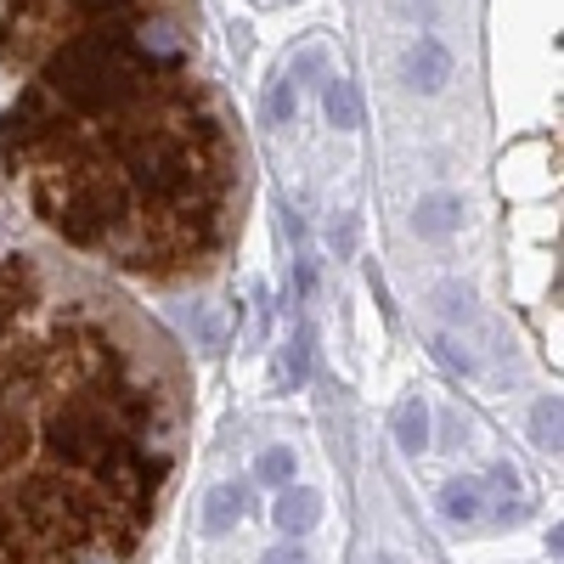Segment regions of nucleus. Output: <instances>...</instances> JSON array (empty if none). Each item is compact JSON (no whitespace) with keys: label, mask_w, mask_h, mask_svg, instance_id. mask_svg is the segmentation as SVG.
Here are the masks:
<instances>
[{"label":"nucleus","mask_w":564,"mask_h":564,"mask_svg":"<svg viewBox=\"0 0 564 564\" xmlns=\"http://www.w3.org/2000/svg\"><path fill=\"white\" fill-rule=\"evenodd\" d=\"M379 564H390V558H379Z\"/></svg>","instance_id":"obj_22"},{"label":"nucleus","mask_w":564,"mask_h":564,"mask_svg":"<svg viewBox=\"0 0 564 564\" xmlns=\"http://www.w3.org/2000/svg\"><path fill=\"white\" fill-rule=\"evenodd\" d=\"M395 441H401V452H423L430 446V406H423V395H406L401 406H395Z\"/></svg>","instance_id":"obj_8"},{"label":"nucleus","mask_w":564,"mask_h":564,"mask_svg":"<svg viewBox=\"0 0 564 564\" xmlns=\"http://www.w3.org/2000/svg\"><path fill=\"white\" fill-rule=\"evenodd\" d=\"M322 108H327V124H334V130H356V124H361V97H356L350 79L327 74V79H322Z\"/></svg>","instance_id":"obj_7"},{"label":"nucleus","mask_w":564,"mask_h":564,"mask_svg":"<svg viewBox=\"0 0 564 564\" xmlns=\"http://www.w3.org/2000/svg\"><path fill=\"white\" fill-rule=\"evenodd\" d=\"M491 486H497V491H513V486H520V475H513L508 463H497V468H491Z\"/></svg>","instance_id":"obj_20"},{"label":"nucleus","mask_w":564,"mask_h":564,"mask_svg":"<svg viewBox=\"0 0 564 564\" xmlns=\"http://www.w3.org/2000/svg\"><path fill=\"white\" fill-rule=\"evenodd\" d=\"M74 135V124L52 108V97H45V85L23 90V97L0 113V153H7V164H23V159H45L52 148H63V141Z\"/></svg>","instance_id":"obj_2"},{"label":"nucleus","mask_w":564,"mask_h":564,"mask_svg":"<svg viewBox=\"0 0 564 564\" xmlns=\"http://www.w3.org/2000/svg\"><path fill=\"white\" fill-rule=\"evenodd\" d=\"M316 513H322V497H316L311 486H282V491H276V531H282V536L311 531Z\"/></svg>","instance_id":"obj_5"},{"label":"nucleus","mask_w":564,"mask_h":564,"mask_svg":"<svg viewBox=\"0 0 564 564\" xmlns=\"http://www.w3.org/2000/svg\"><path fill=\"white\" fill-rule=\"evenodd\" d=\"M12 7H18V12H34V7H40V0H12Z\"/></svg>","instance_id":"obj_21"},{"label":"nucleus","mask_w":564,"mask_h":564,"mask_svg":"<svg viewBox=\"0 0 564 564\" xmlns=\"http://www.w3.org/2000/svg\"><path fill=\"white\" fill-rule=\"evenodd\" d=\"M254 475H260V486H289L294 480V452L289 446H271V452H260V463H254Z\"/></svg>","instance_id":"obj_10"},{"label":"nucleus","mask_w":564,"mask_h":564,"mask_svg":"<svg viewBox=\"0 0 564 564\" xmlns=\"http://www.w3.org/2000/svg\"><path fill=\"white\" fill-rule=\"evenodd\" d=\"M463 198L457 193H430V198H417V209H412V231L417 238H452V231L463 226Z\"/></svg>","instance_id":"obj_4"},{"label":"nucleus","mask_w":564,"mask_h":564,"mask_svg":"<svg viewBox=\"0 0 564 564\" xmlns=\"http://www.w3.org/2000/svg\"><path fill=\"white\" fill-rule=\"evenodd\" d=\"M193 334H198V350H220V345H226V334H220V322H215L209 305L193 311Z\"/></svg>","instance_id":"obj_14"},{"label":"nucleus","mask_w":564,"mask_h":564,"mask_svg":"<svg viewBox=\"0 0 564 564\" xmlns=\"http://www.w3.org/2000/svg\"><path fill=\"white\" fill-rule=\"evenodd\" d=\"M350 243H356V215H345L339 231H334V249H339V254H350Z\"/></svg>","instance_id":"obj_17"},{"label":"nucleus","mask_w":564,"mask_h":564,"mask_svg":"<svg viewBox=\"0 0 564 564\" xmlns=\"http://www.w3.org/2000/svg\"><path fill=\"white\" fill-rule=\"evenodd\" d=\"M141 90L148 68L130 52V29H85L45 57V97H63L85 119L124 113Z\"/></svg>","instance_id":"obj_1"},{"label":"nucleus","mask_w":564,"mask_h":564,"mask_svg":"<svg viewBox=\"0 0 564 564\" xmlns=\"http://www.w3.org/2000/svg\"><path fill=\"white\" fill-rule=\"evenodd\" d=\"M294 102H300L294 79H289V74H276L271 90H265V119H271V124H289V119H294Z\"/></svg>","instance_id":"obj_11"},{"label":"nucleus","mask_w":564,"mask_h":564,"mask_svg":"<svg viewBox=\"0 0 564 564\" xmlns=\"http://www.w3.org/2000/svg\"><path fill=\"white\" fill-rule=\"evenodd\" d=\"M401 74H406V85L417 90V97H435V90L452 79V52L435 40V34H423L412 52H406V63H401Z\"/></svg>","instance_id":"obj_3"},{"label":"nucleus","mask_w":564,"mask_h":564,"mask_svg":"<svg viewBox=\"0 0 564 564\" xmlns=\"http://www.w3.org/2000/svg\"><path fill=\"white\" fill-rule=\"evenodd\" d=\"M305 74H334V63H327V52H322V45L300 52V63H294V74H289V79H305Z\"/></svg>","instance_id":"obj_15"},{"label":"nucleus","mask_w":564,"mask_h":564,"mask_svg":"<svg viewBox=\"0 0 564 564\" xmlns=\"http://www.w3.org/2000/svg\"><path fill=\"white\" fill-rule=\"evenodd\" d=\"M531 441H536L542 452L558 446V401H553V395H542L536 412H531Z\"/></svg>","instance_id":"obj_12"},{"label":"nucleus","mask_w":564,"mask_h":564,"mask_svg":"<svg viewBox=\"0 0 564 564\" xmlns=\"http://www.w3.org/2000/svg\"><path fill=\"white\" fill-rule=\"evenodd\" d=\"M260 564H311V558H305V547H271Z\"/></svg>","instance_id":"obj_16"},{"label":"nucleus","mask_w":564,"mask_h":564,"mask_svg":"<svg viewBox=\"0 0 564 564\" xmlns=\"http://www.w3.org/2000/svg\"><path fill=\"white\" fill-rule=\"evenodd\" d=\"M74 7H79V12H124L130 0H74Z\"/></svg>","instance_id":"obj_19"},{"label":"nucleus","mask_w":564,"mask_h":564,"mask_svg":"<svg viewBox=\"0 0 564 564\" xmlns=\"http://www.w3.org/2000/svg\"><path fill=\"white\" fill-rule=\"evenodd\" d=\"M435 350H441V361H446V367H475V361H468V356H463L452 339H435Z\"/></svg>","instance_id":"obj_18"},{"label":"nucleus","mask_w":564,"mask_h":564,"mask_svg":"<svg viewBox=\"0 0 564 564\" xmlns=\"http://www.w3.org/2000/svg\"><path fill=\"white\" fill-rule=\"evenodd\" d=\"M441 513L452 525H475V520H486V486L480 480H446V491H441Z\"/></svg>","instance_id":"obj_6"},{"label":"nucleus","mask_w":564,"mask_h":564,"mask_svg":"<svg viewBox=\"0 0 564 564\" xmlns=\"http://www.w3.org/2000/svg\"><path fill=\"white\" fill-rule=\"evenodd\" d=\"M311 327H300V334H294V345H289V372H282V379H289V384H305V372H311Z\"/></svg>","instance_id":"obj_13"},{"label":"nucleus","mask_w":564,"mask_h":564,"mask_svg":"<svg viewBox=\"0 0 564 564\" xmlns=\"http://www.w3.org/2000/svg\"><path fill=\"white\" fill-rule=\"evenodd\" d=\"M238 520H243V491L238 486H215L209 502H204V531L209 536H226Z\"/></svg>","instance_id":"obj_9"}]
</instances>
